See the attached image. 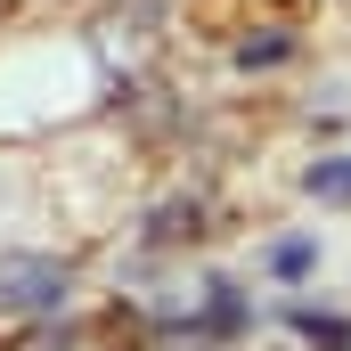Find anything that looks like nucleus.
Wrapping results in <instances>:
<instances>
[{
	"label": "nucleus",
	"instance_id": "nucleus-4",
	"mask_svg": "<svg viewBox=\"0 0 351 351\" xmlns=\"http://www.w3.org/2000/svg\"><path fill=\"white\" fill-rule=\"evenodd\" d=\"M172 237H196V204H188V213H156V245H172Z\"/></svg>",
	"mask_w": 351,
	"mask_h": 351
},
{
	"label": "nucleus",
	"instance_id": "nucleus-1",
	"mask_svg": "<svg viewBox=\"0 0 351 351\" xmlns=\"http://www.w3.org/2000/svg\"><path fill=\"white\" fill-rule=\"evenodd\" d=\"M74 286V269L49 262V254H8L0 262V311H58Z\"/></svg>",
	"mask_w": 351,
	"mask_h": 351
},
{
	"label": "nucleus",
	"instance_id": "nucleus-5",
	"mask_svg": "<svg viewBox=\"0 0 351 351\" xmlns=\"http://www.w3.org/2000/svg\"><path fill=\"white\" fill-rule=\"evenodd\" d=\"M237 319H245V311H237V286H213V327H221V335H229V327H237Z\"/></svg>",
	"mask_w": 351,
	"mask_h": 351
},
{
	"label": "nucleus",
	"instance_id": "nucleus-2",
	"mask_svg": "<svg viewBox=\"0 0 351 351\" xmlns=\"http://www.w3.org/2000/svg\"><path fill=\"white\" fill-rule=\"evenodd\" d=\"M311 196H327V204H351V156H327V164H311Z\"/></svg>",
	"mask_w": 351,
	"mask_h": 351
},
{
	"label": "nucleus",
	"instance_id": "nucleus-3",
	"mask_svg": "<svg viewBox=\"0 0 351 351\" xmlns=\"http://www.w3.org/2000/svg\"><path fill=\"white\" fill-rule=\"evenodd\" d=\"M294 327H302L311 343H327V351H351V327H343V319H319V311H302Z\"/></svg>",
	"mask_w": 351,
	"mask_h": 351
},
{
	"label": "nucleus",
	"instance_id": "nucleus-7",
	"mask_svg": "<svg viewBox=\"0 0 351 351\" xmlns=\"http://www.w3.org/2000/svg\"><path fill=\"white\" fill-rule=\"evenodd\" d=\"M237 58H245V66H278V58H286V41H245Z\"/></svg>",
	"mask_w": 351,
	"mask_h": 351
},
{
	"label": "nucleus",
	"instance_id": "nucleus-6",
	"mask_svg": "<svg viewBox=\"0 0 351 351\" xmlns=\"http://www.w3.org/2000/svg\"><path fill=\"white\" fill-rule=\"evenodd\" d=\"M269 269H278V278H302V269H311V245H278Z\"/></svg>",
	"mask_w": 351,
	"mask_h": 351
}]
</instances>
